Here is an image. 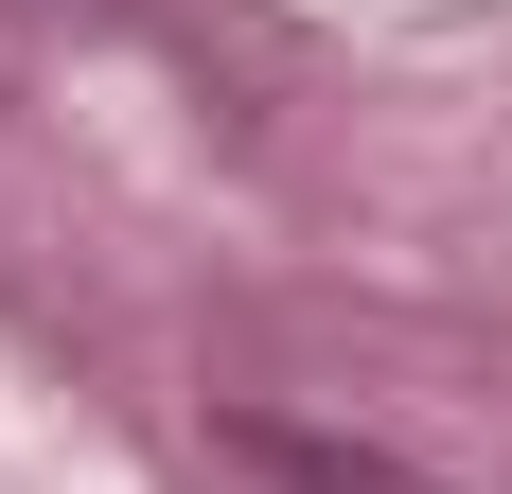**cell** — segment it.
<instances>
[{"label": "cell", "instance_id": "1", "mask_svg": "<svg viewBox=\"0 0 512 494\" xmlns=\"http://www.w3.org/2000/svg\"><path fill=\"white\" fill-rule=\"evenodd\" d=\"M230 477H248V494H424L407 459H371V442H318V424H230Z\"/></svg>", "mask_w": 512, "mask_h": 494}]
</instances>
